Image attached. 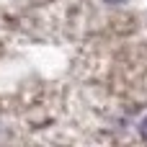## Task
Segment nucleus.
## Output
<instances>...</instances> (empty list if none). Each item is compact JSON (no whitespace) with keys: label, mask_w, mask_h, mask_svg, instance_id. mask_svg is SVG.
<instances>
[{"label":"nucleus","mask_w":147,"mask_h":147,"mask_svg":"<svg viewBox=\"0 0 147 147\" xmlns=\"http://www.w3.org/2000/svg\"><path fill=\"white\" fill-rule=\"evenodd\" d=\"M140 134H142V137H145V140H147V119H145V121H142V124H140Z\"/></svg>","instance_id":"f257e3e1"},{"label":"nucleus","mask_w":147,"mask_h":147,"mask_svg":"<svg viewBox=\"0 0 147 147\" xmlns=\"http://www.w3.org/2000/svg\"><path fill=\"white\" fill-rule=\"evenodd\" d=\"M106 3H124V0H106Z\"/></svg>","instance_id":"f03ea898"}]
</instances>
